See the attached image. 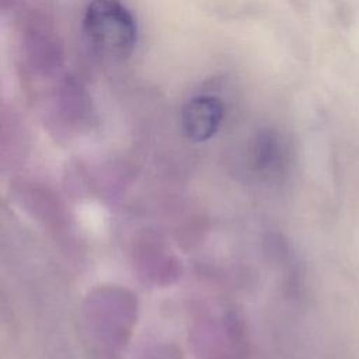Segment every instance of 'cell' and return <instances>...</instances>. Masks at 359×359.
Here are the masks:
<instances>
[{"instance_id": "1", "label": "cell", "mask_w": 359, "mask_h": 359, "mask_svg": "<svg viewBox=\"0 0 359 359\" xmlns=\"http://www.w3.org/2000/svg\"><path fill=\"white\" fill-rule=\"evenodd\" d=\"M83 29L94 52L108 60H123L136 46L137 24L121 0H90Z\"/></svg>"}, {"instance_id": "2", "label": "cell", "mask_w": 359, "mask_h": 359, "mask_svg": "<svg viewBox=\"0 0 359 359\" xmlns=\"http://www.w3.org/2000/svg\"><path fill=\"white\" fill-rule=\"evenodd\" d=\"M224 116L223 102L213 95H196L185 102L181 111V126L194 142L210 139Z\"/></svg>"}]
</instances>
